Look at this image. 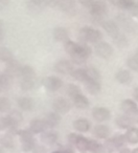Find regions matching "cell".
<instances>
[{
	"instance_id": "1",
	"label": "cell",
	"mask_w": 138,
	"mask_h": 153,
	"mask_svg": "<svg viewBox=\"0 0 138 153\" xmlns=\"http://www.w3.org/2000/svg\"><path fill=\"white\" fill-rule=\"evenodd\" d=\"M65 49L70 55L72 61L75 64H83L91 53V49L86 44H79L73 41H67L65 43Z\"/></svg>"
},
{
	"instance_id": "2",
	"label": "cell",
	"mask_w": 138,
	"mask_h": 153,
	"mask_svg": "<svg viewBox=\"0 0 138 153\" xmlns=\"http://www.w3.org/2000/svg\"><path fill=\"white\" fill-rule=\"evenodd\" d=\"M79 38L84 44L86 42H91L97 44V43L102 42L103 35L100 30H94L92 27H83L80 30Z\"/></svg>"
},
{
	"instance_id": "3",
	"label": "cell",
	"mask_w": 138,
	"mask_h": 153,
	"mask_svg": "<svg viewBox=\"0 0 138 153\" xmlns=\"http://www.w3.org/2000/svg\"><path fill=\"white\" fill-rule=\"evenodd\" d=\"M82 4L86 5L89 9L90 14L94 18H103L108 12L107 4L104 1H82Z\"/></svg>"
},
{
	"instance_id": "4",
	"label": "cell",
	"mask_w": 138,
	"mask_h": 153,
	"mask_svg": "<svg viewBox=\"0 0 138 153\" xmlns=\"http://www.w3.org/2000/svg\"><path fill=\"white\" fill-rule=\"evenodd\" d=\"M18 134H19L20 140H21L22 150L24 152L32 151L36 146V140H35L32 132L30 130H21V131H18Z\"/></svg>"
},
{
	"instance_id": "5",
	"label": "cell",
	"mask_w": 138,
	"mask_h": 153,
	"mask_svg": "<svg viewBox=\"0 0 138 153\" xmlns=\"http://www.w3.org/2000/svg\"><path fill=\"white\" fill-rule=\"evenodd\" d=\"M47 4H50L55 7H58L61 11L69 14V15H75L77 7H75V2L71 0H61V1H51L47 2Z\"/></svg>"
},
{
	"instance_id": "6",
	"label": "cell",
	"mask_w": 138,
	"mask_h": 153,
	"mask_svg": "<svg viewBox=\"0 0 138 153\" xmlns=\"http://www.w3.org/2000/svg\"><path fill=\"white\" fill-rule=\"evenodd\" d=\"M69 143L75 146V148L79 149L80 151H87L88 150V146H89V140H87L86 137L79 134L75 133H71L69 134Z\"/></svg>"
},
{
	"instance_id": "7",
	"label": "cell",
	"mask_w": 138,
	"mask_h": 153,
	"mask_svg": "<svg viewBox=\"0 0 138 153\" xmlns=\"http://www.w3.org/2000/svg\"><path fill=\"white\" fill-rule=\"evenodd\" d=\"M117 21L121 25V27L125 30L130 33H134L137 30V24L133 21L130 17L125 15H118L117 16Z\"/></svg>"
},
{
	"instance_id": "8",
	"label": "cell",
	"mask_w": 138,
	"mask_h": 153,
	"mask_svg": "<svg viewBox=\"0 0 138 153\" xmlns=\"http://www.w3.org/2000/svg\"><path fill=\"white\" fill-rule=\"evenodd\" d=\"M95 53L104 59H109L113 55V48L109 43L100 42L95 44Z\"/></svg>"
},
{
	"instance_id": "9",
	"label": "cell",
	"mask_w": 138,
	"mask_h": 153,
	"mask_svg": "<svg viewBox=\"0 0 138 153\" xmlns=\"http://www.w3.org/2000/svg\"><path fill=\"white\" fill-rule=\"evenodd\" d=\"M52 107L57 113H66L70 110V103L64 98H58L55 100Z\"/></svg>"
},
{
	"instance_id": "10",
	"label": "cell",
	"mask_w": 138,
	"mask_h": 153,
	"mask_svg": "<svg viewBox=\"0 0 138 153\" xmlns=\"http://www.w3.org/2000/svg\"><path fill=\"white\" fill-rule=\"evenodd\" d=\"M55 71L62 74H71L73 71L72 64H71V62L67 61V60H61V61L58 62L55 65Z\"/></svg>"
},
{
	"instance_id": "11",
	"label": "cell",
	"mask_w": 138,
	"mask_h": 153,
	"mask_svg": "<svg viewBox=\"0 0 138 153\" xmlns=\"http://www.w3.org/2000/svg\"><path fill=\"white\" fill-rule=\"evenodd\" d=\"M62 81L58 76H48L44 80V86L49 91H57L62 87Z\"/></svg>"
},
{
	"instance_id": "12",
	"label": "cell",
	"mask_w": 138,
	"mask_h": 153,
	"mask_svg": "<svg viewBox=\"0 0 138 153\" xmlns=\"http://www.w3.org/2000/svg\"><path fill=\"white\" fill-rule=\"evenodd\" d=\"M22 66L20 65V63L17 61V60H12L9 63H7V68H5V74H7L9 76L13 78V76H19L20 70H21Z\"/></svg>"
},
{
	"instance_id": "13",
	"label": "cell",
	"mask_w": 138,
	"mask_h": 153,
	"mask_svg": "<svg viewBox=\"0 0 138 153\" xmlns=\"http://www.w3.org/2000/svg\"><path fill=\"white\" fill-rule=\"evenodd\" d=\"M92 115H93V117L96 121L104 122L110 119L111 114H110L109 109L105 108V107H96V108H94L93 111H92Z\"/></svg>"
},
{
	"instance_id": "14",
	"label": "cell",
	"mask_w": 138,
	"mask_h": 153,
	"mask_svg": "<svg viewBox=\"0 0 138 153\" xmlns=\"http://www.w3.org/2000/svg\"><path fill=\"white\" fill-rule=\"evenodd\" d=\"M48 127L44 120H34L30 124V131L32 133H42Z\"/></svg>"
},
{
	"instance_id": "15",
	"label": "cell",
	"mask_w": 138,
	"mask_h": 153,
	"mask_svg": "<svg viewBox=\"0 0 138 153\" xmlns=\"http://www.w3.org/2000/svg\"><path fill=\"white\" fill-rule=\"evenodd\" d=\"M19 76L21 80L35 81V79H36V72H35V70L32 67H30V66H28V65H24L21 67Z\"/></svg>"
},
{
	"instance_id": "16",
	"label": "cell",
	"mask_w": 138,
	"mask_h": 153,
	"mask_svg": "<svg viewBox=\"0 0 138 153\" xmlns=\"http://www.w3.org/2000/svg\"><path fill=\"white\" fill-rule=\"evenodd\" d=\"M103 27L105 28L109 36H111L112 38H115L118 34H120L119 28L117 26L116 23H114L113 21H105L103 22Z\"/></svg>"
},
{
	"instance_id": "17",
	"label": "cell",
	"mask_w": 138,
	"mask_h": 153,
	"mask_svg": "<svg viewBox=\"0 0 138 153\" xmlns=\"http://www.w3.org/2000/svg\"><path fill=\"white\" fill-rule=\"evenodd\" d=\"M116 124L121 129H131L132 126L134 125V122L129 115H120L116 119Z\"/></svg>"
},
{
	"instance_id": "18",
	"label": "cell",
	"mask_w": 138,
	"mask_h": 153,
	"mask_svg": "<svg viewBox=\"0 0 138 153\" xmlns=\"http://www.w3.org/2000/svg\"><path fill=\"white\" fill-rule=\"evenodd\" d=\"M120 107H121V109H123V111H125V112L128 113L129 115L133 114V113H135L136 111L138 110V107H137V105H136V103L133 102L132 100L123 101Z\"/></svg>"
},
{
	"instance_id": "19",
	"label": "cell",
	"mask_w": 138,
	"mask_h": 153,
	"mask_svg": "<svg viewBox=\"0 0 138 153\" xmlns=\"http://www.w3.org/2000/svg\"><path fill=\"white\" fill-rule=\"evenodd\" d=\"M18 106H19L20 109H22L24 111H30L34 109L35 103L32 101V99L23 97V98H20L18 100Z\"/></svg>"
},
{
	"instance_id": "20",
	"label": "cell",
	"mask_w": 138,
	"mask_h": 153,
	"mask_svg": "<svg viewBox=\"0 0 138 153\" xmlns=\"http://www.w3.org/2000/svg\"><path fill=\"white\" fill-rule=\"evenodd\" d=\"M88 150L91 151L92 153H111L105 145H100L97 142H95V140H89Z\"/></svg>"
},
{
	"instance_id": "21",
	"label": "cell",
	"mask_w": 138,
	"mask_h": 153,
	"mask_svg": "<svg viewBox=\"0 0 138 153\" xmlns=\"http://www.w3.org/2000/svg\"><path fill=\"white\" fill-rule=\"evenodd\" d=\"M115 79L121 84H129L132 81V74H130L129 70L121 69L115 76Z\"/></svg>"
},
{
	"instance_id": "22",
	"label": "cell",
	"mask_w": 138,
	"mask_h": 153,
	"mask_svg": "<svg viewBox=\"0 0 138 153\" xmlns=\"http://www.w3.org/2000/svg\"><path fill=\"white\" fill-rule=\"evenodd\" d=\"M72 101H73L75 106L80 109H86L89 107V101H88V99L82 94L75 97V98L72 99Z\"/></svg>"
},
{
	"instance_id": "23",
	"label": "cell",
	"mask_w": 138,
	"mask_h": 153,
	"mask_svg": "<svg viewBox=\"0 0 138 153\" xmlns=\"http://www.w3.org/2000/svg\"><path fill=\"white\" fill-rule=\"evenodd\" d=\"M53 37L59 42H67L69 41L68 39V32L63 27H57L53 30Z\"/></svg>"
},
{
	"instance_id": "24",
	"label": "cell",
	"mask_w": 138,
	"mask_h": 153,
	"mask_svg": "<svg viewBox=\"0 0 138 153\" xmlns=\"http://www.w3.org/2000/svg\"><path fill=\"white\" fill-rule=\"evenodd\" d=\"M93 134L97 138H107L110 134V129L105 125H97L94 128Z\"/></svg>"
},
{
	"instance_id": "25",
	"label": "cell",
	"mask_w": 138,
	"mask_h": 153,
	"mask_svg": "<svg viewBox=\"0 0 138 153\" xmlns=\"http://www.w3.org/2000/svg\"><path fill=\"white\" fill-rule=\"evenodd\" d=\"M45 123L47 124V127H57L58 125L60 124V121H61V117H59V114L55 112H51L48 113L46 115V119L44 120Z\"/></svg>"
},
{
	"instance_id": "26",
	"label": "cell",
	"mask_w": 138,
	"mask_h": 153,
	"mask_svg": "<svg viewBox=\"0 0 138 153\" xmlns=\"http://www.w3.org/2000/svg\"><path fill=\"white\" fill-rule=\"evenodd\" d=\"M11 83H12L11 76H9L5 74H0V94L7 91L10 89V87H11Z\"/></svg>"
},
{
	"instance_id": "27",
	"label": "cell",
	"mask_w": 138,
	"mask_h": 153,
	"mask_svg": "<svg viewBox=\"0 0 138 153\" xmlns=\"http://www.w3.org/2000/svg\"><path fill=\"white\" fill-rule=\"evenodd\" d=\"M73 127L80 132H87L90 129V122L85 119H79L75 121Z\"/></svg>"
},
{
	"instance_id": "28",
	"label": "cell",
	"mask_w": 138,
	"mask_h": 153,
	"mask_svg": "<svg viewBox=\"0 0 138 153\" xmlns=\"http://www.w3.org/2000/svg\"><path fill=\"white\" fill-rule=\"evenodd\" d=\"M41 140L48 146H52L57 143L58 135L57 133H53V132H44L41 136Z\"/></svg>"
},
{
	"instance_id": "29",
	"label": "cell",
	"mask_w": 138,
	"mask_h": 153,
	"mask_svg": "<svg viewBox=\"0 0 138 153\" xmlns=\"http://www.w3.org/2000/svg\"><path fill=\"white\" fill-rule=\"evenodd\" d=\"M47 4V2H43V1H38V0H32L26 3L27 9L32 13H38L43 9V5Z\"/></svg>"
},
{
	"instance_id": "30",
	"label": "cell",
	"mask_w": 138,
	"mask_h": 153,
	"mask_svg": "<svg viewBox=\"0 0 138 153\" xmlns=\"http://www.w3.org/2000/svg\"><path fill=\"white\" fill-rule=\"evenodd\" d=\"M125 140L130 143V144H137L138 143V128H133L129 129L125 133Z\"/></svg>"
},
{
	"instance_id": "31",
	"label": "cell",
	"mask_w": 138,
	"mask_h": 153,
	"mask_svg": "<svg viewBox=\"0 0 138 153\" xmlns=\"http://www.w3.org/2000/svg\"><path fill=\"white\" fill-rule=\"evenodd\" d=\"M86 74H87V81L100 82V74L97 69H95V68H93V67L87 68V69H86Z\"/></svg>"
},
{
	"instance_id": "32",
	"label": "cell",
	"mask_w": 138,
	"mask_h": 153,
	"mask_svg": "<svg viewBox=\"0 0 138 153\" xmlns=\"http://www.w3.org/2000/svg\"><path fill=\"white\" fill-rule=\"evenodd\" d=\"M86 89L91 94H96L100 91V82L96 81H87L85 83Z\"/></svg>"
},
{
	"instance_id": "33",
	"label": "cell",
	"mask_w": 138,
	"mask_h": 153,
	"mask_svg": "<svg viewBox=\"0 0 138 153\" xmlns=\"http://www.w3.org/2000/svg\"><path fill=\"white\" fill-rule=\"evenodd\" d=\"M112 4L117 5V7H119L123 10L132 11L134 4H135V1H132V0H118V1H112Z\"/></svg>"
},
{
	"instance_id": "34",
	"label": "cell",
	"mask_w": 138,
	"mask_h": 153,
	"mask_svg": "<svg viewBox=\"0 0 138 153\" xmlns=\"http://www.w3.org/2000/svg\"><path fill=\"white\" fill-rule=\"evenodd\" d=\"M12 60H14L13 53L7 47H0V61L9 63Z\"/></svg>"
},
{
	"instance_id": "35",
	"label": "cell",
	"mask_w": 138,
	"mask_h": 153,
	"mask_svg": "<svg viewBox=\"0 0 138 153\" xmlns=\"http://www.w3.org/2000/svg\"><path fill=\"white\" fill-rule=\"evenodd\" d=\"M0 145L3 148L7 149H12L14 147V138L13 135L10 133H7L5 135H3L2 137L0 138Z\"/></svg>"
},
{
	"instance_id": "36",
	"label": "cell",
	"mask_w": 138,
	"mask_h": 153,
	"mask_svg": "<svg viewBox=\"0 0 138 153\" xmlns=\"http://www.w3.org/2000/svg\"><path fill=\"white\" fill-rule=\"evenodd\" d=\"M71 76H72L77 81L87 82V74H86V69H84V68H79V69L73 70Z\"/></svg>"
},
{
	"instance_id": "37",
	"label": "cell",
	"mask_w": 138,
	"mask_h": 153,
	"mask_svg": "<svg viewBox=\"0 0 138 153\" xmlns=\"http://www.w3.org/2000/svg\"><path fill=\"white\" fill-rule=\"evenodd\" d=\"M111 142H112L115 149L121 148L125 143V136L121 135V134H117V135H115L113 138H111Z\"/></svg>"
},
{
	"instance_id": "38",
	"label": "cell",
	"mask_w": 138,
	"mask_h": 153,
	"mask_svg": "<svg viewBox=\"0 0 138 153\" xmlns=\"http://www.w3.org/2000/svg\"><path fill=\"white\" fill-rule=\"evenodd\" d=\"M11 101L5 97H0V112H7L11 110Z\"/></svg>"
},
{
	"instance_id": "39",
	"label": "cell",
	"mask_w": 138,
	"mask_h": 153,
	"mask_svg": "<svg viewBox=\"0 0 138 153\" xmlns=\"http://www.w3.org/2000/svg\"><path fill=\"white\" fill-rule=\"evenodd\" d=\"M113 39H114V41H115V44L118 47H120V48H123V47H125L128 45V39L123 34H118Z\"/></svg>"
},
{
	"instance_id": "40",
	"label": "cell",
	"mask_w": 138,
	"mask_h": 153,
	"mask_svg": "<svg viewBox=\"0 0 138 153\" xmlns=\"http://www.w3.org/2000/svg\"><path fill=\"white\" fill-rule=\"evenodd\" d=\"M67 94L71 99H73L75 97H77V94H81L82 92H81V89H80L79 86L75 85V84H69L67 87Z\"/></svg>"
},
{
	"instance_id": "41",
	"label": "cell",
	"mask_w": 138,
	"mask_h": 153,
	"mask_svg": "<svg viewBox=\"0 0 138 153\" xmlns=\"http://www.w3.org/2000/svg\"><path fill=\"white\" fill-rule=\"evenodd\" d=\"M128 66L134 71H138V53H135L134 56L130 57L128 59Z\"/></svg>"
},
{
	"instance_id": "42",
	"label": "cell",
	"mask_w": 138,
	"mask_h": 153,
	"mask_svg": "<svg viewBox=\"0 0 138 153\" xmlns=\"http://www.w3.org/2000/svg\"><path fill=\"white\" fill-rule=\"evenodd\" d=\"M35 86V81H30V80H20V87L24 91L30 90Z\"/></svg>"
},
{
	"instance_id": "43",
	"label": "cell",
	"mask_w": 138,
	"mask_h": 153,
	"mask_svg": "<svg viewBox=\"0 0 138 153\" xmlns=\"http://www.w3.org/2000/svg\"><path fill=\"white\" fill-rule=\"evenodd\" d=\"M10 124H9V120L7 117H0V130H5L9 129Z\"/></svg>"
},
{
	"instance_id": "44",
	"label": "cell",
	"mask_w": 138,
	"mask_h": 153,
	"mask_svg": "<svg viewBox=\"0 0 138 153\" xmlns=\"http://www.w3.org/2000/svg\"><path fill=\"white\" fill-rule=\"evenodd\" d=\"M34 153H47V150L45 147L43 146H35V148L32 149Z\"/></svg>"
},
{
	"instance_id": "45",
	"label": "cell",
	"mask_w": 138,
	"mask_h": 153,
	"mask_svg": "<svg viewBox=\"0 0 138 153\" xmlns=\"http://www.w3.org/2000/svg\"><path fill=\"white\" fill-rule=\"evenodd\" d=\"M130 117L132 119V121L134 122V123H137L138 124V110L136 111L135 113H133V114H131V115H129Z\"/></svg>"
},
{
	"instance_id": "46",
	"label": "cell",
	"mask_w": 138,
	"mask_h": 153,
	"mask_svg": "<svg viewBox=\"0 0 138 153\" xmlns=\"http://www.w3.org/2000/svg\"><path fill=\"white\" fill-rule=\"evenodd\" d=\"M131 12L134 14V15L138 16V1H137V2L135 1V4H134V7H133V9H132Z\"/></svg>"
},
{
	"instance_id": "47",
	"label": "cell",
	"mask_w": 138,
	"mask_h": 153,
	"mask_svg": "<svg viewBox=\"0 0 138 153\" xmlns=\"http://www.w3.org/2000/svg\"><path fill=\"white\" fill-rule=\"evenodd\" d=\"M134 98H135V100L138 101V87L134 90Z\"/></svg>"
},
{
	"instance_id": "48",
	"label": "cell",
	"mask_w": 138,
	"mask_h": 153,
	"mask_svg": "<svg viewBox=\"0 0 138 153\" xmlns=\"http://www.w3.org/2000/svg\"><path fill=\"white\" fill-rule=\"evenodd\" d=\"M119 153H131V151H130L129 149H123Z\"/></svg>"
},
{
	"instance_id": "49",
	"label": "cell",
	"mask_w": 138,
	"mask_h": 153,
	"mask_svg": "<svg viewBox=\"0 0 138 153\" xmlns=\"http://www.w3.org/2000/svg\"><path fill=\"white\" fill-rule=\"evenodd\" d=\"M0 32H3V23L0 21Z\"/></svg>"
},
{
	"instance_id": "50",
	"label": "cell",
	"mask_w": 138,
	"mask_h": 153,
	"mask_svg": "<svg viewBox=\"0 0 138 153\" xmlns=\"http://www.w3.org/2000/svg\"><path fill=\"white\" fill-rule=\"evenodd\" d=\"M3 40V32H0V42Z\"/></svg>"
},
{
	"instance_id": "51",
	"label": "cell",
	"mask_w": 138,
	"mask_h": 153,
	"mask_svg": "<svg viewBox=\"0 0 138 153\" xmlns=\"http://www.w3.org/2000/svg\"><path fill=\"white\" fill-rule=\"evenodd\" d=\"M132 153H138V148L135 149V150H133V152H132Z\"/></svg>"
},
{
	"instance_id": "52",
	"label": "cell",
	"mask_w": 138,
	"mask_h": 153,
	"mask_svg": "<svg viewBox=\"0 0 138 153\" xmlns=\"http://www.w3.org/2000/svg\"><path fill=\"white\" fill-rule=\"evenodd\" d=\"M0 153H4V152H3V150H2L1 148H0Z\"/></svg>"
},
{
	"instance_id": "53",
	"label": "cell",
	"mask_w": 138,
	"mask_h": 153,
	"mask_svg": "<svg viewBox=\"0 0 138 153\" xmlns=\"http://www.w3.org/2000/svg\"><path fill=\"white\" fill-rule=\"evenodd\" d=\"M137 53H138V51H137Z\"/></svg>"
}]
</instances>
